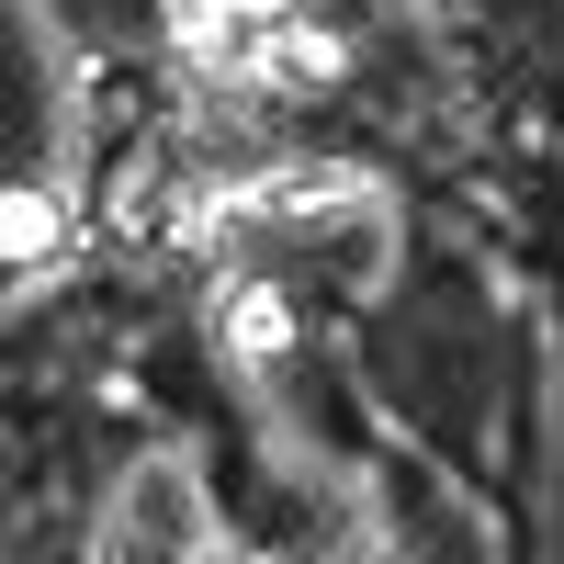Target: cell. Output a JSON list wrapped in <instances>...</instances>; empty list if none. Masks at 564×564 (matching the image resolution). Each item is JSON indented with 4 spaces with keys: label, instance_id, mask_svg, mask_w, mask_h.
<instances>
[{
    "label": "cell",
    "instance_id": "1",
    "mask_svg": "<svg viewBox=\"0 0 564 564\" xmlns=\"http://www.w3.org/2000/svg\"><path fill=\"white\" fill-rule=\"evenodd\" d=\"M193 57L215 79H271V68H316L327 45H305L282 0H215V12L193 23Z\"/></svg>",
    "mask_w": 564,
    "mask_h": 564
},
{
    "label": "cell",
    "instance_id": "2",
    "mask_svg": "<svg viewBox=\"0 0 564 564\" xmlns=\"http://www.w3.org/2000/svg\"><path fill=\"white\" fill-rule=\"evenodd\" d=\"M113 553H135V542H204V508H193V486L170 475V463H148V475H135V508L102 531Z\"/></svg>",
    "mask_w": 564,
    "mask_h": 564
},
{
    "label": "cell",
    "instance_id": "3",
    "mask_svg": "<svg viewBox=\"0 0 564 564\" xmlns=\"http://www.w3.org/2000/svg\"><path fill=\"white\" fill-rule=\"evenodd\" d=\"M226 339H238V361H282L294 316H282V294H271V282H238V294H226Z\"/></svg>",
    "mask_w": 564,
    "mask_h": 564
},
{
    "label": "cell",
    "instance_id": "4",
    "mask_svg": "<svg viewBox=\"0 0 564 564\" xmlns=\"http://www.w3.org/2000/svg\"><path fill=\"white\" fill-rule=\"evenodd\" d=\"M57 204H45V193H12V204H0V249H12V260H34V249H57Z\"/></svg>",
    "mask_w": 564,
    "mask_h": 564
}]
</instances>
